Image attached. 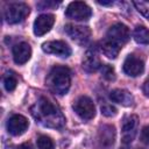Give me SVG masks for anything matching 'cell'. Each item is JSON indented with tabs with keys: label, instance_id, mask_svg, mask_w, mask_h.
Returning a JSON list of instances; mask_svg holds the SVG:
<instances>
[{
	"label": "cell",
	"instance_id": "cell-1",
	"mask_svg": "<svg viewBox=\"0 0 149 149\" xmlns=\"http://www.w3.org/2000/svg\"><path fill=\"white\" fill-rule=\"evenodd\" d=\"M31 114L40 123L49 128H62L65 123V118L58 106L47 98H41L31 107Z\"/></svg>",
	"mask_w": 149,
	"mask_h": 149
},
{
	"label": "cell",
	"instance_id": "cell-2",
	"mask_svg": "<svg viewBox=\"0 0 149 149\" xmlns=\"http://www.w3.org/2000/svg\"><path fill=\"white\" fill-rule=\"evenodd\" d=\"M70 84H71L70 69L66 66H59V65L54 66L51 69L45 80V85L48 86V88L52 93L59 94V95H63L69 91Z\"/></svg>",
	"mask_w": 149,
	"mask_h": 149
},
{
	"label": "cell",
	"instance_id": "cell-3",
	"mask_svg": "<svg viewBox=\"0 0 149 149\" xmlns=\"http://www.w3.org/2000/svg\"><path fill=\"white\" fill-rule=\"evenodd\" d=\"M29 14V7L24 2H13L6 6L3 16L8 23H19Z\"/></svg>",
	"mask_w": 149,
	"mask_h": 149
},
{
	"label": "cell",
	"instance_id": "cell-4",
	"mask_svg": "<svg viewBox=\"0 0 149 149\" xmlns=\"http://www.w3.org/2000/svg\"><path fill=\"white\" fill-rule=\"evenodd\" d=\"M65 15L69 19H72L76 21H83V20H87L92 15V10L87 3L83 1H73L69 3L65 10Z\"/></svg>",
	"mask_w": 149,
	"mask_h": 149
},
{
	"label": "cell",
	"instance_id": "cell-5",
	"mask_svg": "<svg viewBox=\"0 0 149 149\" xmlns=\"http://www.w3.org/2000/svg\"><path fill=\"white\" fill-rule=\"evenodd\" d=\"M73 109L76 112V114L83 119V120H91L94 115H95V107H94V104L93 101L86 97V95H83V97H79L74 104H73Z\"/></svg>",
	"mask_w": 149,
	"mask_h": 149
},
{
	"label": "cell",
	"instance_id": "cell-6",
	"mask_svg": "<svg viewBox=\"0 0 149 149\" xmlns=\"http://www.w3.org/2000/svg\"><path fill=\"white\" fill-rule=\"evenodd\" d=\"M129 37H130L129 29L123 23H115V24L111 26L107 31V40L114 42L115 44H118L120 47L126 44L128 42Z\"/></svg>",
	"mask_w": 149,
	"mask_h": 149
},
{
	"label": "cell",
	"instance_id": "cell-7",
	"mask_svg": "<svg viewBox=\"0 0 149 149\" xmlns=\"http://www.w3.org/2000/svg\"><path fill=\"white\" fill-rule=\"evenodd\" d=\"M137 123H139V118L134 114L127 115L122 120L121 130H122V142L125 144H128L134 140L136 135Z\"/></svg>",
	"mask_w": 149,
	"mask_h": 149
},
{
	"label": "cell",
	"instance_id": "cell-8",
	"mask_svg": "<svg viewBox=\"0 0 149 149\" xmlns=\"http://www.w3.org/2000/svg\"><path fill=\"white\" fill-rule=\"evenodd\" d=\"M65 31L78 44H86L91 37V29L84 26H76V24H66Z\"/></svg>",
	"mask_w": 149,
	"mask_h": 149
},
{
	"label": "cell",
	"instance_id": "cell-9",
	"mask_svg": "<svg viewBox=\"0 0 149 149\" xmlns=\"http://www.w3.org/2000/svg\"><path fill=\"white\" fill-rule=\"evenodd\" d=\"M42 50L47 54L56 55L59 57H69L71 55V48L64 41H48L42 44Z\"/></svg>",
	"mask_w": 149,
	"mask_h": 149
},
{
	"label": "cell",
	"instance_id": "cell-10",
	"mask_svg": "<svg viewBox=\"0 0 149 149\" xmlns=\"http://www.w3.org/2000/svg\"><path fill=\"white\" fill-rule=\"evenodd\" d=\"M29 126V122L26 116L21 114H14L12 115L7 121V130L9 134L14 136H19L23 134Z\"/></svg>",
	"mask_w": 149,
	"mask_h": 149
},
{
	"label": "cell",
	"instance_id": "cell-11",
	"mask_svg": "<svg viewBox=\"0 0 149 149\" xmlns=\"http://www.w3.org/2000/svg\"><path fill=\"white\" fill-rule=\"evenodd\" d=\"M123 71L130 77L140 76L144 71V63L135 55H128L123 62Z\"/></svg>",
	"mask_w": 149,
	"mask_h": 149
},
{
	"label": "cell",
	"instance_id": "cell-12",
	"mask_svg": "<svg viewBox=\"0 0 149 149\" xmlns=\"http://www.w3.org/2000/svg\"><path fill=\"white\" fill-rule=\"evenodd\" d=\"M99 147L101 149H111L115 142V128L112 125H104L98 134Z\"/></svg>",
	"mask_w": 149,
	"mask_h": 149
},
{
	"label": "cell",
	"instance_id": "cell-13",
	"mask_svg": "<svg viewBox=\"0 0 149 149\" xmlns=\"http://www.w3.org/2000/svg\"><path fill=\"white\" fill-rule=\"evenodd\" d=\"M55 23V16L52 14H42L34 21V34L37 36H43L47 34Z\"/></svg>",
	"mask_w": 149,
	"mask_h": 149
},
{
	"label": "cell",
	"instance_id": "cell-14",
	"mask_svg": "<svg viewBox=\"0 0 149 149\" xmlns=\"http://www.w3.org/2000/svg\"><path fill=\"white\" fill-rule=\"evenodd\" d=\"M13 58L16 64H24L31 56V48L27 42H20L13 47Z\"/></svg>",
	"mask_w": 149,
	"mask_h": 149
},
{
	"label": "cell",
	"instance_id": "cell-15",
	"mask_svg": "<svg viewBox=\"0 0 149 149\" xmlns=\"http://www.w3.org/2000/svg\"><path fill=\"white\" fill-rule=\"evenodd\" d=\"M81 66L86 72H95L101 68V62L93 50H87L83 57Z\"/></svg>",
	"mask_w": 149,
	"mask_h": 149
},
{
	"label": "cell",
	"instance_id": "cell-16",
	"mask_svg": "<svg viewBox=\"0 0 149 149\" xmlns=\"http://www.w3.org/2000/svg\"><path fill=\"white\" fill-rule=\"evenodd\" d=\"M109 98L112 101L118 102L122 106H132L134 102V98L130 92L122 88H115L109 93Z\"/></svg>",
	"mask_w": 149,
	"mask_h": 149
},
{
	"label": "cell",
	"instance_id": "cell-17",
	"mask_svg": "<svg viewBox=\"0 0 149 149\" xmlns=\"http://www.w3.org/2000/svg\"><path fill=\"white\" fill-rule=\"evenodd\" d=\"M120 49H121L120 45L115 44L114 42H112V41H109L107 38L101 43V51H102V54L106 57L112 58V59L118 57V55L120 52Z\"/></svg>",
	"mask_w": 149,
	"mask_h": 149
},
{
	"label": "cell",
	"instance_id": "cell-18",
	"mask_svg": "<svg viewBox=\"0 0 149 149\" xmlns=\"http://www.w3.org/2000/svg\"><path fill=\"white\" fill-rule=\"evenodd\" d=\"M133 37L140 44H149V30L144 26H137L134 29Z\"/></svg>",
	"mask_w": 149,
	"mask_h": 149
},
{
	"label": "cell",
	"instance_id": "cell-19",
	"mask_svg": "<svg viewBox=\"0 0 149 149\" xmlns=\"http://www.w3.org/2000/svg\"><path fill=\"white\" fill-rule=\"evenodd\" d=\"M16 84H17L16 76L13 72H7L6 76L3 77V86H5V88L8 92H10L16 87Z\"/></svg>",
	"mask_w": 149,
	"mask_h": 149
},
{
	"label": "cell",
	"instance_id": "cell-20",
	"mask_svg": "<svg viewBox=\"0 0 149 149\" xmlns=\"http://www.w3.org/2000/svg\"><path fill=\"white\" fill-rule=\"evenodd\" d=\"M37 147L38 149H54V142L49 136L41 135L37 139Z\"/></svg>",
	"mask_w": 149,
	"mask_h": 149
},
{
	"label": "cell",
	"instance_id": "cell-21",
	"mask_svg": "<svg viewBox=\"0 0 149 149\" xmlns=\"http://www.w3.org/2000/svg\"><path fill=\"white\" fill-rule=\"evenodd\" d=\"M135 8L137 9L139 13H141L144 17L149 20V1H134L133 2Z\"/></svg>",
	"mask_w": 149,
	"mask_h": 149
},
{
	"label": "cell",
	"instance_id": "cell-22",
	"mask_svg": "<svg viewBox=\"0 0 149 149\" xmlns=\"http://www.w3.org/2000/svg\"><path fill=\"white\" fill-rule=\"evenodd\" d=\"M101 76L107 79V80H113L115 78V72H114V69L108 65V64H105L101 66Z\"/></svg>",
	"mask_w": 149,
	"mask_h": 149
},
{
	"label": "cell",
	"instance_id": "cell-23",
	"mask_svg": "<svg viewBox=\"0 0 149 149\" xmlns=\"http://www.w3.org/2000/svg\"><path fill=\"white\" fill-rule=\"evenodd\" d=\"M101 113H102L105 116L111 118V116L116 115L118 109H116L114 106L109 105V104H105V105H102V106H101Z\"/></svg>",
	"mask_w": 149,
	"mask_h": 149
},
{
	"label": "cell",
	"instance_id": "cell-24",
	"mask_svg": "<svg viewBox=\"0 0 149 149\" xmlns=\"http://www.w3.org/2000/svg\"><path fill=\"white\" fill-rule=\"evenodd\" d=\"M141 141L144 144L149 146V125H147L142 128V130H141Z\"/></svg>",
	"mask_w": 149,
	"mask_h": 149
},
{
	"label": "cell",
	"instance_id": "cell-25",
	"mask_svg": "<svg viewBox=\"0 0 149 149\" xmlns=\"http://www.w3.org/2000/svg\"><path fill=\"white\" fill-rule=\"evenodd\" d=\"M142 91H143V93H144L146 97H149V78L144 81V84L142 86Z\"/></svg>",
	"mask_w": 149,
	"mask_h": 149
},
{
	"label": "cell",
	"instance_id": "cell-26",
	"mask_svg": "<svg viewBox=\"0 0 149 149\" xmlns=\"http://www.w3.org/2000/svg\"><path fill=\"white\" fill-rule=\"evenodd\" d=\"M58 3L57 2H50V1H47V2H41V3H38V6L40 7H42V6H44V7H49V6H57Z\"/></svg>",
	"mask_w": 149,
	"mask_h": 149
},
{
	"label": "cell",
	"instance_id": "cell-27",
	"mask_svg": "<svg viewBox=\"0 0 149 149\" xmlns=\"http://www.w3.org/2000/svg\"><path fill=\"white\" fill-rule=\"evenodd\" d=\"M16 149H33V147H31L30 143H22V144H20Z\"/></svg>",
	"mask_w": 149,
	"mask_h": 149
},
{
	"label": "cell",
	"instance_id": "cell-28",
	"mask_svg": "<svg viewBox=\"0 0 149 149\" xmlns=\"http://www.w3.org/2000/svg\"><path fill=\"white\" fill-rule=\"evenodd\" d=\"M98 3H100V5H105V6H106V5H112L113 2H112V1H98Z\"/></svg>",
	"mask_w": 149,
	"mask_h": 149
}]
</instances>
